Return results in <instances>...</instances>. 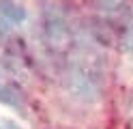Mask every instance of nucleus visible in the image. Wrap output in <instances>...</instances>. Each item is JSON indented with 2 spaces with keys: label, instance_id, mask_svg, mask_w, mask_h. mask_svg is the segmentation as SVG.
<instances>
[{
  "label": "nucleus",
  "instance_id": "2",
  "mask_svg": "<svg viewBox=\"0 0 133 129\" xmlns=\"http://www.w3.org/2000/svg\"><path fill=\"white\" fill-rule=\"evenodd\" d=\"M0 129H22V127L11 123V120H6V118H0Z\"/></svg>",
  "mask_w": 133,
  "mask_h": 129
},
{
  "label": "nucleus",
  "instance_id": "1",
  "mask_svg": "<svg viewBox=\"0 0 133 129\" xmlns=\"http://www.w3.org/2000/svg\"><path fill=\"white\" fill-rule=\"evenodd\" d=\"M26 13H24V9L13 4V2H2L0 4V26L2 28H13V26H17Z\"/></svg>",
  "mask_w": 133,
  "mask_h": 129
}]
</instances>
